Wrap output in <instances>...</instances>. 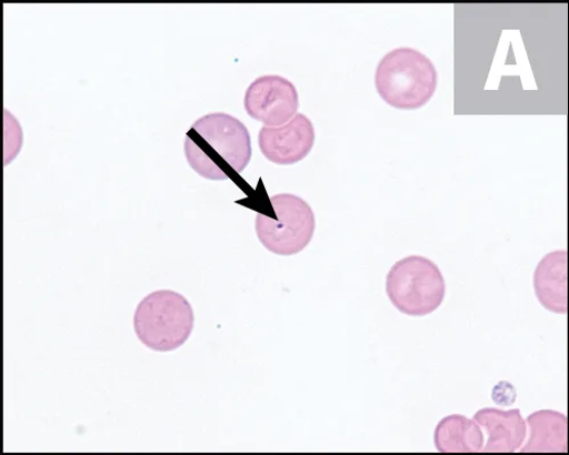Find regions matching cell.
<instances>
[{"mask_svg": "<svg viewBox=\"0 0 569 455\" xmlns=\"http://www.w3.org/2000/svg\"><path fill=\"white\" fill-rule=\"evenodd\" d=\"M184 153L190 166L202 178L228 180V168L241 173L251 161L250 133L233 115L207 114L189 129Z\"/></svg>", "mask_w": 569, "mask_h": 455, "instance_id": "6da1fadb", "label": "cell"}, {"mask_svg": "<svg viewBox=\"0 0 569 455\" xmlns=\"http://www.w3.org/2000/svg\"><path fill=\"white\" fill-rule=\"evenodd\" d=\"M379 97L389 107L413 111L423 108L435 95L439 73L421 52L400 48L387 53L375 75Z\"/></svg>", "mask_w": 569, "mask_h": 455, "instance_id": "7a4b0ae2", "label": "cell"}, {"mask_svg": "<svg viewBox=\"0 0 569 455\" xmlns=\"http://www.w3.org/2000/svg\"><path fill=\"white\" fill-rule=\"evenodd\" d=\"M194 328V313L190 302L180 293L158 291L144 297L134 314V330L139 340L156 352L180 348Z\"/></svg>", "mask_w": 569, "mask_h": 455, "instance_id": "3957f363", "label": "cell"}, {"mask_svg": "<svg viewBox=\"0 0 569 455\" xmlns=\"http://www.w3.org/2000/svg\"><path fill=\"white\" fill-rule=\"evenodd\" d=\"M386 294L393 306L410 316H425L439 309L447 295V283L431 260L411 255L391 266Z\"/></svg>", "mask_w": 569, "mask_h": 455, "instance_id": "277c9868", "label": "cell"}, {"mask_svg": "<svg viewBox=\"0 0 569 455\" xmlns=\"http://www.w3.org/2000/svg\"><path fill=\"white\" fill-rule=\"evenodd\" d=\"M277 218L256 215V234L268 251L281 256L300 253L310 245L316 233V215L310 204L292 194L270 199Z\"/></svg>", "mask_w": 569, "mask_h": 455, "instance_id": "5b68a950", "label": "cell"}, {"mask_svg": "<svg viewBox=\"0 0 569 455\" xmlns=\"http://www.w3.org/2000/svg\"><path fill=\"white\" fill-rule=\"evenodd\" d=\"M244 109L256 121L277 128L290 122L299 109L295 84L281 75H262L248 87Z\"/></svg>", "mask_w": 569, "mask_h": 455, "instance_id": "8992f818", "label": "cell"}, {"mask_svg": "<svg viewBox=\"0 0 569 455\" xmlns=\"http://www.w3.org/2000/svg\"><path fill=\"white\" fill-rule=\"evenodd\" d=\"M316 143L312 121L298 113L282 127H262L258 133L260 152L278 165H292L310 155Z\"/></svg>", "mask_w": 569, "mask_h": 455, "instance_id": "52a82bcc", "label": "cell"}, {"mask_svg": "<svg viewBox=\"0 0 569 455\" xmlns=\"http://www.w3.org/2000/svg\"><path fill=\"white\" fill-rule=\"evenodd\" d=\"M533 287L546 310L556 314L569 313V260L566 250L548 253L539 262Z\"/></svg>", "mask_w": 569, "mask_h": 455, "instance_id": "ba28073f", "label": "cell"}, {"mask_svg": "<svg viewBox=\"0 0 569 455\" xmlns=\"http://www.w3.org/2000/svg\"><path fill=\"white\" fill-rule=\"evenodd\" d=\"M473 421L489 435L483 449L486 453H513L520 451L527 439L528 425L519 408L509 412L496 407L480 408Z\"/></svg>", "mask_w": 569, "mask_h": 455, "instance_id": "9c48e42d", "label": "cell"}, {"mask_svg": "<svg viewBox=\"0 0 569 455\" xmlns=\"http://www.w3.org/2000/svg\"><path fill=\"white\" fill-rule=\"evenodd\" d=\"M529 438L521 453H566L568 419L555 410H540L527 419Z\"/></svg>", "mask_w": 569, "mask_h": 455, "instance_id": "30bf717a", "label": "cell"}, {"mask_svg": "<svg viewBox=\"0 0 569 455\" xmlns=\"http://www.w3.org/2000/svg\"><path fill=\"white\" fill-rule=\"evenodd\" d=\"M433 443L441 453H479L485 449L486 437L473 419L451 415L436 426Z\"/></svg>", "mask_w": 569, "mask_h": 455, "instance_id": "8fae6325", "label": "cell"}]
</instances>
